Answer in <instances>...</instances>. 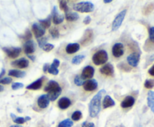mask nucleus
<instances>
[{
	"instance_id": "nucleus-27",
	"label": "nucleus",
	"mask_w": 154,
	"mask_h": 127,
	"mask_svg": "<svg viewBox=\"0 0 154 127\" xmlns=\"http://www.w3.org/2000/svg\"><path fill=\"white\" fill-rule=\"evenodd\" d=\"M40 22V25L43 27L44 28H48L51 26V16H49L48 18L45 19H42V20H39Z\"/></svg>"
},
{
	"instance_id": "nucleus-6",
	"label": "nucleus",
	"mask_w": 154,
	"mask_h": 127,
	"mask_svg": "<svg viewBox=\"0 0 154 127\" xmlns=\"http://www.w3.org/2000/svg\"><path fill=\"white\" fill-rule=\"evenodd\" d=\"M3 51L10 58H17L20 55L22 49L20 47H4Z\"/></svg>"
},
{
	"instance_id": "nucleus-10",
	"label": "nucleus",
	"mask_w": 154,
	"mask_h": 127,
	"mask_svg": "<svg viewBox=\"0 0 154 127\" xmlns=\"http://www.w3.org/2000/svg\"><path fill=\"white\" fill-rule=\"evenodd\" d=\"M112 54L116 58L121 57L124 54V46L121 43H117L112 48Z\"/></svg>"
},
{
	"instance_id": "nucleus-54",
	"label": "nucleus",
	"mask_w": 154,
	"mask_h": 127,
	"mask_svg": "<svg viewBox=\"0 0 154 127\" xmlns=\"http://www.w3.org/2000/svg\"><path fill=\"white\" fill-rule=\"evenodd\" d=\"M117 127H125L124 126H123V125H119V126H117Z\"/></svg>"
},
{
	"instance_id": "nucleus-47",
	"label": "nucleus",
	"mask_w": 154,
	"mask_h": 127,
	"mask_svg": "<svg viewBox=\"0 0 154 127\" xmlns=\"http://www.w3.org/2000/svg\"><path fill=\"white\" fill-rule=\"evenodd\" d=\"M148 73L150 75V76H154V64L153 66H152L151 67H150V69H149Z\"/></svg>"
},
{
	"instance_id": "nucleus-44",
	"label": "nucleus",
	"mask_w": 154,
	"mask_h": 127,
	"mask_svg": "<svg viewBox=\"0 0 154 127\" xmlns=\"http://www.w3.org/2000/svg\"><path fill=\"white\" fill-rule=\"evenodd\" d=\"M60 61H59V60L54 59V61H53L52 64H51V66H52V67H55V68H57V67L60 66Z\"/></svg>"
},
{
	"instance_id": "nucleus-46",
	"label": "nucleus",
	"mask_w": 154,
	"mask_h": 127,
	"mask_svg": "<svg viewBox=\"0 0 154 127\" xmlns=\"http://www.w3.org/2000/svg\"><path fill=\"white\" fill-rule=\"evenodd\" d=\"M49 67H50L49 64H45V65H44V67H43V71H44V73H48V69H49Z\"/></svg>"
},
{
	"instance_id": "nucleus-14",
	"label": "nucleus",
	"mask_w": 154,
	"mask_h": 127,
	"mask_svg": "<svg viewBox=\"0 0 154 127\" xmlns=\"http://www.w3.org/2000/svg\"><path fill=\"white\" fill-rule=\"evenodd\" d=\"M23 49L27 55L32 54L35 50V43L32 40H27L23 45Z\"/></svg>"
},
{
	"instance_id": "nucleus-7",
	"label": "nucleus",
	"mask_w": 154,
	"mask_h": 127,
	"mask_svg": "<svg viewBox=\"0 0 154 127\" xmlns=\"http://www.w3.org/2000/svg\"><path fill=\"white\" fill-rule=\"evenodd\" d=\"M32 29L33 34H35V37L37 39L42 37L45 34V29L38 22H35L32 24Z\"/></svg>"
},
{
	"instance_id": "nucleus-16",
	"label": "nucleus",
	"mask_w": 154,
	"mask_h": 127,
	"mask_svg": "<svg viewBox=\"0 0 154 127\" xmlns=\"http://www.w3.org/2000/svg\"><path fill=\"white\" fill-rule=\"evenodd\" d=\"M135 102V100L133 97L132 96H127L126 97H125L124 100L122 101L121 104V107L123 108H128L132 107V105H134Z\"/></svg>"
},
{
	"instance_id": "nucleus-39",
	"label": "nucleus",
	"mask_w": 154,
	"mask_h": 127,
	"mask_svg": "<svg viewBox=\"0 0 154 127\" xmlns=\"http://www.w3.org/2000/svg\"><path fill=\"white\" fill-rule=\"evenodd\" d=\"M23 38L25 40H30L32 38V34H31V31H29V29L26 30V32L24 34V35L23 36Z\"/></svg>"
},
{
	"instance_id": "nucleus-45",
	"label": "nucleus",
	"mask_w": 154,
	"mask_h": 127,
	"mask_svg": "<svg viewBox=\"0 0 154 127\" xmlns=\"http://www.w3.org/2000/svg\"><path fill=\"white\" fill-rule=\"evenodd\" d=\"M90 22H91V17H90V16H87L84 18V23L85 24V25H89V24L90 23Z\"/></svg>"
},
{
	"instance_id": "nucleus-35",
	"label": "nucleus",
	"mask_w": 154,
	"mask_h": 127,
	"mask_svg": "<svg viewBox=\"0 0 154 127\" xmlns=\"http://www.w3.org/2000/svg\"><path fill=\"white\" fill-rule=\"evenodd\" d=\"M38 43V46L40 48H43L44 46H45V44H47V41H48V38L47 37H41V38H38L37 40Z\"/></svg>"
},
{
	"instance_id": "nucleus-18",
	"label": "nucleus",
	"mask_w": 154,
	"mask_h": 127,
	"mask_svg": "<svg viewBox=\"0 0 154 127\" xmlns=\"http://www.w3.org/2000/svg\"><path fill=\"white\" fill-rule=\"evenodd\" d=\"M44 82V77L40 78V79H37L36 81L33 82L28 86H26V89L28 90H32V91H37V90L40 89L42 88V85H43Z\"/></svg>"
},
{
	"instance_id": "nucleus-53",
	"label": "nucleus",
	"mask_w": 154,
	"mask_h": 127,
	"mask_svg": "<svg viewBox=\"0 0 154 127\" xmlns=\"http://www.w3.org/2000/svg\"><path fill=\"white\" fill-rule=\"evenodd\" d=\"M4 91V87L2 86V85H0V92H2V91Z\"/></svg>"
},
{
	"instance_id": "nucleus-42",
	"label": "nucleus",
	"mask_w": 154,
	"mask_h": 127,
	"mask_svg": "<svg viewBox=\"0 0 154 127\" xmlns=\"http://www.w3.org/2000/svg\"><path fill=\"white\" fill-rule=\"evenodd\" d=\"M149 38L152 42H154V27H150L148 30Z\"/></svg>"
},
{
	"instance_id": "nucleus-23",
	"label": "nucleus",
	"mask_w": 154,
	"mask_h": 127,
	"mask_svg": "<svg viewBox=\"0 0 154 127\" xmlns=\"http://www.w3.org/2000/svg\"><path fill=\"white\" fill-rule=\"evenodd\" d=\"M26 74V73L25 71H22L20 70H11L8 72V76L16 78H23Z\"/></svg>"
},
{
	"instance_id": "nucleus-8",
	"label": "nucleus",
	"mask_w": 154,
	"mask_h": 127,
	"mask_svg": "<svg viewBox=\"0 0 154 127\" xmlns=\"http://www.w3.org/2000/svg\"><path fill=\"white\" fill-rule=\"evenodd\" d=\"M51 16H52L53 18V22H54V23L56 24V25H58V24L62 23L65 19L64 15L59 13L57 6H54V7H53Z\"/></svg>"
},
{
	"instance_id": "nucleus-4",
	"label": "nucleus",
	"mask_w": 154,
	"mask_h": 127,
	"mask_svg": "<svg viewBox=\"0 0 154 127\" xmlns=\"http://www.w3.org/2000/svg\"><path fill=\"white\" fill-rule=\"evenodd\" d=\"M108 55L105 50H99L93 56V61L96 65L104 64L108 61Z\"/></svg>"
},
{
	"instance_id": "nucleus-22",
	"label": "nucleus",
	"mask_w": 154,
	"mask_h": 127,
	"mask_svg": "<svg viewBox=\"0 0 154 127\" xmlns=\"http://www.w3.org/2000/svg\"><path fill=\"white\" fill-rule=\"evenodd\" d=\"M102 104H103L104 108H108L115 105V102H114V100L109 95H107L104 98L103 103Z\"/></svg>"
},
{
	"instance_id": "nucleus-40",
	"label": "nucleus",
	"mask_w": 154,
	"mask_h": 127,
	"mask_svg": "<svg viewBox=\"0 0 154 127\" xmlns=\"http://www.w3.org/2000/svg\"><path fill=\"white\" fill-rule=\"evenodd\" d=\"M48 73H51V74L53 75H57L59 73V70H57V68H55V67H52V66H50L49 69H48Z\"/></svg>"
},
{
	"instance_id": "nucleus-43",
	"label": "nucleus",
	"mask_w": 154,
	"mask_h": 127,
	"mask_svg": "<svg viewBox=\"0 0 154 127\" xmlns=\"http://www.w3.org/2000/svg\"><path fill=\"white\" fill-rule=\"evenodd\" d=\"M81 127H95V124L93 123L85 121V122H84L82 123Z\"/></svg>"
},
{
	"instance_id": "nucleus-50",
	"label": "nucleus",
	"mask_w": 154,
	"mask_h": 127,
	"mask_svg": "<svg viewBox=\"0 0 154 127\" xmlns=\"http://www.w3.org/2000/svg\"><path fill=\"white\" fill-rule=\"evenodd\" d=\"M112 2V0H104V3H111Z\"/></svg>"
},
{
	"instance_id": "nucleus-25",
	"label": "nucleus",
	"mask_w": 154,
	"mask_h": 127,
	"mask_svg": "<svg viewBox=\"0 0 154 127\" xmlns=\"http://www.w3.org/2000/svg\"><path fill=\"white\" fill-rule=\"evenodd\" d=\"M65 17L67 21L69 22H73V21H76L79 19V15L76 13V12H68L66 13Z\"/></svg>"
},
{
	"instance_id": "nucleus-15",
	"label": "nucleus",
	"mask_w": 154,
	"mask_h": 127,
	"mask_svg": "<svg viewBox=\"0 0 154 127\" xmlns=\"http://www.w3.org/2000/svg\"><path fill=\"white\" fill-rule=\"evenodd\" d=\"M99 72L105 76H111L114 73V67L111 64H106L99 70Z\"/></svg>"
},
{
	"instance_id": "nucleus-28",
	"label": "nucleus",
	"mask_w": 154,
	"mask_h": 127,
	"mask_svg": "<svg viewBox=\"0 0 154 127\" xmlns=\"http://www.w3.org/2000/svg\"><path fill=\"white\" fill-rule=\"evenodd\" d=\"M74 125L73 121L70 119H66L58 124V127H72Z\"/></svg>"
},
{
	"instance_id": "nucleus-52",
	"label": "nucleus",
	"mask_w": 154,
	"mask_h": 127,
	"mask_svg": "<svg viewBox=\"0 0 154 127\" xmlns=\"http://www.w3.org/2000/svg\"><path fill=\"white\" fill-rule=\"evenodd\" d=\"M31 120V117H25L26 122V121H28V120Z\"/></svg>"
},
{
	"instance_id": "nucleus-13",
	"label": "nucleus",
	"mask_w": 154,
	"mask_h": 127,
	"mask_svg": "<svg viewBox=\"0 0 154 127\" xmlns=\"http://www.w3.org/2000/svg\"><path fill=\"white\" fill-rule=\"evenodd\" d=\"M98 88V82L96 79H89L84 84V88L86 91H93Z\"/></svg>"
},
{
	"instance_id": "nucleus-51",
	"label": "nucleus",
	"mask_w": 154,
	"mask_h": 127,
	"mask_svg": "<svg viewBox=\"0 0 154 127\" xmlns=\"http://www.w3.org/2000/svg\"><path fill=\"white\" fill-rule=\"evenodd\" d=\"M10 127H23V126H22L17 125H17H12V126H11Z\"/></svg>"
},
{
	"instance_id": "nucleus-31",
	"label": "nucleus",
	"mask_w": 154,
	"mask_h": 127,
	"mask_svg": "<svg viewBox=\"0 0 154 127\" xmlns=\"http://www.w3.org/2000/svg\"><path fill=\"white\" fill-rule=\"evenodd\" d=\"M50 34H51L53 38H59L60 37V32H59V30L57 27H53L50 29Z\"/></svg>"
},
{
	"instance_id": "nucleus-3",
	"label": "nucleus",
	"mask_w": 154,
	"mask_h": 127,
	"mask_svg": "<svg viewBox=\"0 0 154 127\" xmlns=\"http://www.w3.org/2000/svg\"><path fill=\"white\" fill-rule=\"evenodd\" d=\"M94 4L90 1H81L73 5V9L81 13H90L94 10Z\"/></svg>"
},
{
	"instance_id": "nucleus-26",
	"label": "nucleus",
	"mask_w": 154,
	"mask_h": 127,
	"mask_svg": "<svg viewBox=\"0 0 154 127\" xmlns=\"http://www.w3.org/2000/svg\"><path fill=\"white\" fill-rule=\"evenodd\" d=\"M10 115H11V119L13 120L14 122L15 123L17 124V125H20V124L24 123L26 122L25 117H17L16 115L13 113L11 114Z\"/></svg>"
},
{
	"instance_id": "nucleus-5",
	"label": "nucleus",
	"mask_w": 154,
	"mask_h": 127,
	"mask_svg": "<svg viewBox=\"0 0 154 127\" xmlns=\"http://www.w3.org/2000/svg\"><path fill=\"white\" fill-rule=\"evenodd\" d=\"M126 11H127V10L125 9V10H123L121 12H120V13L117 15L115 19L113 21L112 31H117V30L121 26L123 19H124L125 18V16H126Z\"/></svg>"
},
{
	"instance_id": "nucleus-1",
	"label": "nucleus",
	"mask_w": 154,
	"mask_h": 127,
	"mask_svg": "<svg viewBox=\"0 0 154 127\" xmlns=\"http://www.w3.org/2000/svg\"><path fill=\"white\" fill-rule=\"evenodd\" d=\"M105 93H106L105 90H101L93 97L90 101L89 104V112L91 117H96L101 111V101H102V96Z\"/></svg>"
},
{
	"instance_id": "nucleus-36",
	"label": "nucleus",
	"mask_w": 154,
	"mask_h": 127,
	"mask_svg": "<svg viewBox=\"0 0 154 127\" xmlns=\"http://www.w3.org/2000/svg\"><path fill=\"white\" fill-rule=\"evenodd\" d=\"M144 87L147 89H151L154 87V80L153 79H147L144 82Z\"/></svg>"
},
{
	"instance_id": "nucleus-2",
	"label": "nucleus",
	"mask_w": 154,
	"mask_h": 127,
	"mask_svg": "<svg viewBox=\"0 0 154 127\" xmlns=\"http://www.w3.org/2000/svg\"><path fill=\"white\" fill-rule=\"evenodd\" d=\"M44 90L45 92L48 93V97L50 101H55L62 93V88H60V85L54 80L48 82Z\"/></svg>"
},
{
	"instance_id": "nucleus-30",
	"label": "nucleus",
	"mask_w": 154,
	"mask_h": 127,
	"mask_svg": "<svg viewBox=\"0 0 154 127\" xmlns=\"http://www.w3.org/2000/svg\"><path fill=\"white\" fill-rule=\"evenodd\" d=\"M59 4H60V8L62 10L65 11L66 13H68L69 12V7H68V4L67 1H63V0H60L59 1Z\"/></svg>"
},
{
	"instance_id": "nucleus-48",
	"label": "nucleus",
	"mask_w": 154,
	"mask_h": 127,
	"mask_svg": "<svg viewBox=\"0 0 154 127\" xmlns=\"http://www.w3.org/2000/svg\"><path fill=\"white\" fill-rule=\"evenodd\" d=\"M5 73V69H2V70L1 73H0V79H1V78L4 76Z\"/></svg>"
},
{
	"instance_id": "nucleus-19",
	"label": "nucleus",
	"mask_w": 154,
	"mask_h": 127,
	"mask_svg": "<svg viewBox=\"0 0 154 127\" xmlns=\"http://www.w3.org/2000/svg\"><path fill=\"white\" fill-rule=\"evenodd\" d=\"M93 37V31L91 29H87L84 32V36H83L82 40H81V44L86 45L91 41Z\"/></svg>"
},
{
	"instance_id": "nucleus-41",
	"label": "nucleus",
	"mask_w": 154,
	"mask_h": 127,
	"mask_svg": "<svg viewBox=\"0 0 154 127\" xmlns=\"http://www.w3.org/2000/svg\"><path fill=\"white\" fill-rule=\"evenodd\" d=\"M54 48V46L53 44H51V43H47V44H45V46L42 48V49H43L44 51H45V52H50V51L52 50Z\"/></svg>"
},
{
	"instance_id": "nucleus-33",
	"label": "nucleus",
	"mask_w": 154,
	"mask_h": 127,
	"mask_svg": "<svg viewBox=\"0 0 154 127\" xmlns=\"http://www.w3.org/2000/svg\"><path fill=\"white\" fill-rule=\"evenodd\" d=\"M82 117V113L80 111H76L72 115V119L75 121H78Z\"/></svg>"
},
{
	"instance_id": "nucleus-49",
	"label": "nucleus",
	"mask_w": 154,
	"mask_h": 127,
	"mask_svg": "<svg viewBox=\"0 0 154 127\" xmlns=\"http://www.w3.org/2000/svg\"><path fill=\"white\" fill-rule=\"evenodd\" d=\"M27 56H28V58H30V59H31L32 61H35V57L34 56H32V55H28Z\"/></svg>"
},
{
	"instance_id": "nucleus-20",
	"label": "nucleus",
	"mask_w": 154,
	"mask_h": 127,
	"mask_svg": "<svg viewBox=\"0 0 154 127\" xmlns=\"http://www.w3.org/2000/svg\"><path fill=\"white\" fill-rule=\"evenodd\" d=\"M71 105V100L67 97H62L58 102V106L60 108L65 110Z\"/></svg>"
},
{
	"instance_id": "nucleus-37",
	"label": "nucleus",
	"mask_w": 154,
	"mask_h": 127,
	"mask_svg": "<svg viewBox=\"0 0 154 127\" xmlns=\"http://www.w3.org/2000/svg\"><path fill=\"white\" fill-rule=\"evenodd\" d=\"M23 87V83H20V82H14V83L12 84L11 88L14 91H17L18 89H20Z\"/></svg>"
},
{
	"instance_id": "nucleus-21",
	"label": "nucleus",
	"mask_w": 154,
	"mask_h": 127,
	"mask_svg": "<svg viewBox=\"0 0 154 127\" xmlns=\"http://www.w3.org/2000/svg\"><path fill=\"white\" fill-rule=\"evenodd\" d=\"M80 49L79 43H69L66 48V51L68 54H74Z\"/></svg>"
},
{
	"instance_id": "nucleus-24",
	"label": "nucleus",
	"mask_w": 154,
	"mask_h": 127,
	"mask_svg": "<svg viewBox=\"0 0 154 127\" xmlns=\"http://www.w3.org/2000/svg\"><path fill=\"white\" fill-rule=\"evenodd\" d=\"M147 105L154 114V91H149L147 94Z\"/></svg>"
},
{
	"instance_id": "nucleus-32",
	"label": "nucleus",
	"mask_w": 154,
	"mask_h": 127,
	"mask_svg": "<svg viewBox=\"0 0 154 127\" xmlns=\"http://www.w3.org/2000/svg\"><path fill=\"white\" fill-rule=\"evenodd\" d=\"M153 10H154V4H149L144 8V10H143V13H144V15H149Z\"/></svg>"
},
{
	"instance_id": "nucleus-12",
	"label": "nucleus",
	"mask_w": 154,
	"mask_h": 127,
	"mask_svg": "<svg viewBox=\"0 0 154 127\" xmlns=\"http://www.w3.org/2000/svg\"><path fill=\"white\" fill-rule=\"evenodd\" d=\"M95 73V70L92 66H87L83 70L82 73H81V76L82 79H90L93 76Z\"/></svg>"
},
{
	"instance_id": "nucleus-17",
	"label": "nucleus",
	"mask_w": 154,
	"mask_h": 127,
	"mask_svg": "<svg viewBox=\"0 0 154 127\" xmlns=\"http://www.w3.org/2000/svg\"><path fill=\"white\" fill-rule=\"evenodd\" d=\"M50 100L48 98L47 94H44L39 97L38 99V105L41 108H46L48 105H49Z\"/></svg>"
},
{
	"instance_id": "nucleus-9",
	"label": "nucleus",
	"mask_w": 154,
	"mask_h": 127,
	"mask_svg": "<svg viewBox=\"0 0 154 127\" xmlns=\"http://www.w3.org/2000/svg\"><path fill=\"white\" fill-rule=\"evenodd\" d=\"M140 55L139 53L138 52H133V53H131L129 56L127 57V62L128 64L130 66L133 67H136L138 66V63L140 61Z\"/></svg>"
},
{
	"instance_id": "nucleus-38",
	"label": "nucleus",
	"mask_w": 154,
	"mask_h": 127,
	"mask_svg": "<svg viewBox=\"0 0 154 127\" xmlns=\"http://www.w3.org/2000/svg\"><path fill=\"white\" fill-rule=\"evenodd\" d=\"M12 82V79L11 77H5L0 79V84L2 85H8Z\"/></svg>"
},
{
	"instance_id": "nucleus-34",
	"label": "nucleus",
	"mask_w": 154,
	"mask_h": 127,
	"mask_svg": "<svg viewBox=\"0 0 154 127\" xmlns=\"http://www.w3.org/2000/svg\"><path fill=\"white\" fill-rule=\"evenodd\" d=\"M74 82H75V84L77 85V86H82V85H84V82H85L84 80H83L82 78H81L80 76H78V75H77V76L75 77Z\"/></svg>"
},
{
	"instance_id": "nucleus-11",
	"label": "nucleus",
	"mask_w": 154,
	"mask_h": 127,
	"mask_svg": "<svg viewBox=\"0 0 154 127\" xmlns=\"http://www.w3.org/2000/svg\"><path fill=\"white\" fill-rule=\"evenodd\" d=\"M29 60H27L26 58H21L20 59H17L16 61H13L11 63V65L13 67H17V68L19 69H24L26 68V67H29Z\"/></svg>"
},
{
	"instance_id": "nucleus-29",
	"label": "nucleus",
	"mask_w": 154,
	"mask_h": 127,
	"mask_svg": "<svg viewBox=\"0 0 154 127\" xmlns=\"http://www.w3.org/2000/svg\"><path fill=\"white\" fill-rule=\"evenodd\" d=\"M85 58V56L83 55H78L75 56L72 60V63L73 64H80Z\"/></svg>"
}]
</instances>
